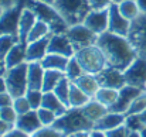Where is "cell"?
<instances>
[{
	"label": "cell",
	"mask_w": 146,
	"mask_h": 137,
	"mask_svg": "<svg viewBox=\"0 0 146 137\" xmlns=\"http://www.w3.org/2000/svg\"><path fill=\"white\" fill-rule=\"evenodd\" d=\"M97 45L104 52L108 67H113L121 71H125L138 57L128 37L118 36L111 31H105L98 36Z\"/></svg>",
	"instance_id": "1"
},
{
	"label": "cell",
	"mask_w": 146,
	"mask_h": 137,
	"mask_svg": "<svg viewBox=\"0 0 146 137\" xmlns=\"http://www.w3.org/2000/svg\"><path fill=\"white\" fill-rule=\"evenodd\" d=\"M52 127L58 130L64 137H67L80 132L94 130V123L84 115L81 107H70L62 116L57 117Z\"/></svg>",
	"instance_id": "2"
},
{
	"label": "cell",
	"mask_w": 146,
	"mask_h": 137,
	"mask_svg": "<svg viewBox=\"0 0 146 137\" xmlns=\"http://www.w3.org/2000/svg\"><path fill=\"white\" fill-rule=\"evenodd\" d=\"M24 4H26V7L33 10L37 20H41L46 24H48L52 34L67 33L70 26L61 17V14L57 11V9L52 4H47V3H43V1H38V0H24Z\"/></svg>",
	"instance_id": "3"
},
{
	"label": "cell",
	"mask_w": 146,
	"mask_h": 137,
	"mask_svg": "<svg viewBox=\"0 0 146 137\" xmlns=\"http://www.w3.org/2000/svg\"><path fill=\"white\" fill-rule=\"evenodd\" d=\"M52 6L68 26L84 23L85 17L92 10L90 0H55Z\"/></svg>",
	"instance_id": "4"
},
{
	"label": "cell",
	"mask_w": 146,
	"mask_h": 137,
	"mask_svg": "<svg viewBox=\"0 0 146 137\" xmlns=\"http://www.w3.org/2000/svg\"><path fill=\"white\" fill-rule=\"evenodd\" d=\"M74 57L77 58V61L80 62V65L82 67L85 74L98 75L101 71H104L108 67L105 55L97 44L75 51Z\"/></svg>",
	"instance_id": "5"
},
{
	"label": "cell",
	"mask_w": 146,
	"mask_h": 137,
	"mask_svg": "<svg viewBox=\"0 0 146 137\" xmlns=\"http://www.w3.org/2000/svg\"><path fill=\"white\" fill-rule=\"evenodd\" d=\"M27 71H29V62H24L21 65H17L14 68H9L4 74L7 92L13 97L24 96L29 86H27Z\"/></svg>",
	"instance_id": "6"
},
{
	"label": "cell",
	"mask_w": 146,
	"mask_h": 137,
	"mask_svg": "<svg viewBox=\"0 0 146 137\" xmlns=\"http://www.w3.org/2000/svg\"><path fill=\"white\" fill-rule=\"evenodd\" d=\"M24 0H19V3L10 9H6L0 17V36H16L19 37V23L21 17V11L24 9Z\"/></svg>",
	"instance_id": "7"
},
{
	"label": "cell",
	"mask_w": 146,
	"mask_h": 137,
	"mask_svg": "<svg viewBox=\"0 0 146 137\" xmlns=\"http://www.w3.org/2000/svg\"><path fill=\"white\" fill-rule=\"evenodd\" d=\"M128 40L135 48L138 57L146 58V13H141L131 23Z\"/></svg>",
	"instance_id": "8"
},
{
	"label": "cell",
	"mask_w": 146,
	"mask_h": 137,
	"mask_svg": "<svg viewBox=\"0 0 146 137\" xmlns=\"http://www.w3.org/2000/svg\"><path fill=\"white\" fill-rule=\"evenodd\" d=\"M65 34L70 38L71 44L74 45L75 51L87 48V47L95 45L98 41V34H95L92 30H90L84 23L75 24V26H70Z\"/></svg>",
	"instance_id": "9"
},
{
	"label": "cell",
	"mask_w": 146,
	"mask_h": 137,
	"mask_svg": "<svg viewBox=\"0 0 146 137\" xmlns=\"http://www.w3.org/2000/svg\"><path fill=\"white\" fill-rule=\"evenodd\" d=\"M126 85L146 89V58L136 57L133 62L123 71Z\"/></svg>",
	"instance_id": "10"
},
{
	"label": "cell",
	"mask_w": 146,
	"mask_h": 137,
	"mask_svg": "<svg viewBox=\"0 0 146 137\" xmlns=\"http://www.w3.org/2000/svg\"><path fill=\"white\" fill-rule=\"evenodd\" d=\"M95 76L99 84V88H109V89L119 91L126 85L123 71L113 68V67H106L104 71H101Z\"/></svg>",
	"instance_id": "11"
},
{
	"label": "cell",
	"mask_w": 146,
	"mask_h": 137,
	"mask_svg": "<svg viewBox=\"0 0 146 137\" xmlns=\"http://www.w3.org/2000/svg\"><path fill=\"white\" fill-rule=\"evenodd\" d=\"M143 91H145V89H141V88H136V86H131V85H125L122 89H119L118 99H116V102L109 107V112L126 115V112H128V109L131 107L132 102Z\"/></svg>",
	"instance_id": "12"
},
{
	"label": "cell",
	"mask_w": 146,
	"mask_h": 137,
	"mask_svg": "<svg viewBox=\"0 0 146 137\" xmlns=\"http://www.w3.org/2000/svg\"><path fill=\"white\" fill-rule=\"evenodd\" d=\"M108 11H109V24H108V31L113 33V34H118V36H123V37H128L129 34V30H131V23L128 18H125L121 11H119V7H118V3H112L109 7H108Z\"/></svg>",
	"instance_id": "13"
},
{
	"label": "cell",
	"mask_w": 146,
	"mask_h": 137,
	"mask_svg": "<svg viewBox=\"0 0 146 137\" xmlns=\"http://www.w3.org/2000/svg\"><path fill=\"white\" fill-rule=\"evenodd\" d=\"M84 24L98 36L108 31V24H109L108 9H92L85 17Z\"/></svg>",
	"instance_id": "14"
},
{
	"label": "cell",
	"mask_w": 146,
	"mask_h": 137,
	"mask_svg": "<svg viewBox=\"0 0 146 137\" xmlns=\"http://www.w3.org/2000/svg\"><path fill=\"white\" fill-rule=\"evenodd\" d=\"M48 54H58V55H64L67 58H72L75 55V48L71 44V41L65 33L51 34L48 43Z\"/></svg>",
	"instance_id": "15"
},
{
	"label": "cell",
	"mask_w": 146,
	"mask_h": 137,
	"mask_svg": "<svg viewBox=\"0 0 146 137\" xmlns=\"http://www.w3.org/2000/svg\"><path fill=\"white\" fill-rule=\"evenodd\" d=\"M14 127L21 130L23 133H26L29 136H33L36 132H38L44 126L41 124V122L38 119L37 110H30V112H27L24 115H19Z\"/></svg>",
	"instance_id": "16"
},
{
	"label": "cell",
	"mask_w": 146,
	"mask_h": 137,
	"mask_svg": "<svg viewBox=\"0 0 146 137\" xmlns=\"http://www.w3.org/2000/svg\"><path fill=\"white\" fill-rule=\"evenodd\" d=\"M44 72L41 62H29V71H27V86L29 91H43V81H44Z\"/></svg>",
	"instance_id": "17"
},
{
	"label": "cell",
	"mask_w": 146,
	"mask_h": 137,
	"mask_svg": "<svg viewBox=\"0 0 146 137\" xmlns=\"http://www.w3.org/2000/svg\"><path fill=\"white\" fill-rule=\"evenodd\" d=\"M50 37H51V34L48 37H44L41 40L27 44V62H40L48 54Z\"/></svg>",
	"instance_id": "18"
},
{
	"label": "cell",
	"mask_w": 146,
	"mask_h": 137,
	"mask_svg": "<svg viewBox=\"0 0 146 137\" xmlns=\"http://www.w3.org/2000/svg\"><path fill=\"white\" fill-rule=\"evenodd\" d=\"M125 117L126 115L123 113H115V112H108L102 119H99L97 123H94V130H99V132H109L113 130L119 126H122L125 123Z\"/></svg>",
	"instance_id": "19"
},
{
	"label": "cell",
	"mask_w": 146,
	"mask_h": 137,
	"mask_svg": "<svg viewBox=\"0 0 146 137\" xmlns=\"http://www.w3.org/2000/svg\"><path fill=\"white\" fill-rule=\"evenodd\" d=\"M36 21H37V17L33 13V10H30L29 7L24 6V9L21 11L20 23H19V40L21 43H26L27 44V37H29L31 28L34 27Z\"/></svg>",
	"instance_id": "20"
},
{
	"label": "cell",
	"mask_w": 146,
	"mask_h": 137,
	"mask_svg": "<svg viewBox=\"0 0 146 137\" xmlns=\"http://www.w3.org/2000/svg\"><path fill=\"white\" fill-rule=\"evenodd\" d=\"M24 62H27V44L19 41L6 55L4 64L9 69V68H14L17 65H21Z\"/></svg>",
	"instance_id": "21"
},
{
	"label": "cell",
	"mask_w": 146,
	"mask_h": 137,
	"mask_svg": "<svg viewBox=\"0 0 146 137\" xmlns=\"http://www.w3.org/2000/svg\"><path fill=\"white\" fill-rule=\"evenodd\" d=\"M81 109H82L84 115H85L92 123H97L99 119H102V117L109 112V109H108L106 106H104L102 103H99L94 97H92L85 106H82Z\"/></svg>",
	"instance_id": "22"
},
{
	"label": "cell",
	"mask_w": 146,
	"mask_h": 137,
	"mask_svg": "<svg viewBox=\"0 0 146 137\" xmlns=\"http://www.w3.org/2000/svg\"><path fill=\"white\" fill-rule=\"evenodd\" d=\"M41 107H46V109H48L51 112H54L57 116H62V115L70 109V107H67V106L60 100V97H58L54 92H44Z\"/></svg>",
	"instance_id": "23"
},
{
	"label": "cell",
	"mask_w": 146,
	"mask_h": 137,
	"mask_svg": "<svg viewBox=\"0 0 146 137\" xmlns=\"http://www.w3.org/2000/svg\"><path fill=\"white\" fill-rule=\"evenodd\" d=\"M74 84L84 93H87L90 97H94L95 93L98 92V89H99V84L97 81V76L91 75V74H82L78 79L74 81Z\"/></svg>",
	"instance_id": "24"
},
{
	"label": "cell",
	"mask_w": 146,
	"mask_h": 137,
	"mask_svg": "<svg viewBox=\"0 0 146 137\" xmlns=\"http://www.w3.org/2000/svg\"><path fill=\"white\" fill-rule=\"evenodd\" d=\"M70 58L64 57V55H58V54H47L40 62L43 65L44 69H55V71H61L65 72L67 65H68Z\"/></svg>",
	"instance_id": "25"
},
{
	"label": "cell",
	"mask_w": 146,
	"mask_h": 137,
	"mask_svg": "<svg viewBox=\"0 0 146 137\" xmlns=\"http://www.w3.org/2000/svg\"><path fill=\"white\" fill-rule=\"evenodd\" d=\"M92 97H90L87 93L81 91L74 82H71L70 86V99H68V105L70 107H82L85 106Z\"/></svg>",
	"instance_id": "26"
},
{
	"label": "cell",
	"mask_w": 146,
	"mask_h": 137,
	"mask_svg": "<svg viewBox=\"0 0 146 137\" xmlns=\"http://www.w3.org/2000/svg\"><path fill=\"white\" fill-rule=\"evenodd\" d=\"M65 76L64 72L55 71V69H46L44 72V81H43V92H52L58 82Z\"/></svg>",
	"instance_id": "27"
},
{
	"label": "cell",
	"mask_w": 146,
	"mask_h": 137,
	"mask_svg": "<svg viewBox=\"0 0 146 137\" xmlns=\"http://www.w3.org/2000/svg\"><path fill=\"white\" fill-rule=\"evenodd\" d=\"M118 7H119L121 14L125 18H128L129 21H133L141 14V10L136 4V0H123V1L118 3Z\"/></svg>",
	"instance_id": "28"
},
{
	"label": "cell",
	"mask_w": 146,
	"mask_h": 137,
	"mask_svg": "<svg viewBox=\"0 0 146 137\" xmlns=\"http://www.w3.org/2000/svg\"><path fill=\"white\" fill-rule=\"evenodd\" d=\"M118 93L119 91H116V89H109V88H99L98 92L95 93V96H94V99L98 100L99 103H102L104 106H106L108 109L116 102V99H118Z\"/></svg>",
	"instance_id": "29"
},
{
	"label": "cell",
	"mask_w": 146,
	"mask_h": 137,
	"mask_svg": "<svg viewBox=\"0 0 146 137\" xmlns=\"http://www.w3.org/2000/svg\"><path fill=\"white\" fill-rule=\"evenodd\" d=\"M50 34H52V33L50 30L48 24H46L41 20H37L36 24H34V27L31 28L29 37H27V44L29 43H33V41H37V40H41L44 37H48Z\"/></svg>",
	"instance_id": "30"
},
{
	"label": "cell",
	"mask_w": 146,
	"mask_h": 137,
	"mask_svg": "<svg viewBox=\"0 0 146 137\" xmlns=\"http://www.w3.org/2000/svg\"><path fill=\"white\" fill-rule=\"evenodd\" d=\"M70 86H71V81L67 78V76H64L60 82H58V85L55 86V89H54V93L60 97V100L67 106V107H70V105H68V99H70Z\"/></svg>",
	"instance_id": "31"
},
{
	"label": "cell",
	"mask_w": 146,
	"mask_h": 137,
	"mask_svg": "<svg viewBox=\"0 0 146 137\" xmlns=\"http://www.w3.org/2000/svg\"><path fill=\"white\" fill-rule=\"evenodd\" d=\"M65 76L71 81V82H74L75 79H78L82 74H85L84 72V69H82V67L80 65V62L77 61V58L75 57H72V58H70V61H68V65H67V69H65Z\"/></svg>",
	"instance_id": "32"
},
{
	"label": "cell",
	"mask_w": 146,
	"mask_h": 137,
	"mask_svg": "<svg viewBox=\"0 0 146 137\" xmlns=\"http://www.w3.org/2000/svg\"><path fill=\"white\" fill-rule=\"evenodd\" d=\"M20 40L16 36H0V59H4L9 51Z\"/></svg>",
	"instance_id": "33"
},
{
	"label": "cell",
	"mask_w": 146,
	"mask_h": 137,
	"mask_svg": "<svg viewBox=\"0 0 146 137\" xmlns=\"http://www.w3.org/2000/svg\"><path fill=\"white\" fill-rule=\"evenodd\" d=\"M123 124H125V127L129 132H142L143 127H145V123L142 122V117L138 113H135V115H126Z\"/></svg>",
	"instance_id": "34"
},
{
	"label": "cell",
	"mask_w": 146,
	"mask_h": 137,
	"mask_svg": "<svg viewBox=\"0 0 146 137\" xmlns=\"http://www.w3.org/2000/svg\"><path fill=\"white\" fill-rule=\"evenodd\" d=\"M145 109H146V89L132 102V105H131V107L128 109L126 115H135V113L139 115V113H142Z\"/></svg>",
	"instance_id": "35"
},
{
	"label": "cell",
	"mask_w": 146,
	"mask_h": 137,
	"mask_svg": "<svg viewBox=\"0 0 146 137\" xmlns=\"http://www.w3.org/2000/svg\"><path fill=\"white\" fill-rule=\"evenodd\" d=\"M37 115H38V119H40V122H41V124H43L44 127L52 126V124L55 123L57 117H58L54 112H51V110L46 109V107H40V109H37Z\"/></svg>",
	"instance_id": "36"
},
{
	"label": "cell",
	"mask_w": 146,
	"mask_h": 137,
	"mask_svg": "<svg viewBox=\"0 0 146 137\" xmlns=\"http://www.w3.org/2000/svg\"><path fill=\"white\" fill-rule=\"evenodd\" d=\"M43 95L44 92L43 91H27L26 93V97L31 106L33 110H37L41 107V103H43Z\"/></svg>",
	"instance_id": "37"
},
{
	"label": "cell",
	"mask_w": 146,
	"mask_h": 137,
	"mask_svg": "<svg viewBox=\"0 0 146 137\" xmlns=\"http://www.w3.org/2000/svg\"><path fill=\"white\" fill-rule=\"evenodd\" d=\"M13 107L17 112V115H24V113L33 110L31 106H30V103H29V100H27V97H26V95L24 96H20V97H14Z\"/></svg>",
	"instance_id": "38"
},
{
	"label": "cell",
	"mask_w": 146,
	"mask_h": 137,
	"mask_svg": "<svg viewBox=\"0 0 146 137\" xmlns=\"http://www.w3.org/2000/svg\"><path fill=\"white\" fill-rule=\"evenodd\" d=\"M17 117H19V115L14 110L13 106H6V107H1L0 109V119L1 120H4L7 123H11V124H16Z\"/></svg>",
	"instance_id": "39"
},
{
	"label": "cell",
	"mask_w": 146,
	"mask_h": 137,
	"mask_svg": "<svg viewBox=\"0 0 146 137\" xmlns=\"http://www.w3.org/2000/svg\"><path fill=\"white\" fill-rule=\"evenodd\" d=\"M31 137H64L58 130H55L52 126L48 127H41L38 132H36Z\"/></svg>",
	"instance_id": "40"
},
{
	"label": "cell",
	"mask_w": 146,
	"mask_h": 137,
	"mask_svg": "<svg viewBox=\"0 0 146 137\" xmlns=\"http://www.w3.org/2000/svg\"><path fill=\"white\" fill-rule=\"evenodd\" d=\"M128 134H129V130L125 127V124H122V126H119V127L105 133L106 137H128Z\"/></svg>",
	"instance_id": "41"
},
{
	"label": "cell",
	"mask_w": 146,
	"mask_h": 137,
	"mask_svg": "<svg viewBox=\"0 0 146 137\" xmlns=\"http://www.w3.org/2000/svg\"><path fill=\"white\" fill-rule=\"evenodd\" d=\"M14 97L9 93V92H1L0 93V109L6 107V106H13Z\"/></svg>",
	"instance_id": "42"
},
{
	"label": "cell",
	"mask_w": 146,
	"mask_h": 137,
	"mask_svg": "<svg viewBox=\"0 0 146 137\" xmlns=\"http://www.w3.org/2000/svg\"><path fill=\"white\" fill-rule=\"evenodd\" d=\"M90 3L92 9H108L113 0H90Z\"/></svg>",
	"instance_id": "43"
},
{
	"label": "cell",
	"mask_w": 146,
	"mask_h": 137,
	"mask_svg": "<svg viewBox=\"0 0 146 137\" xmlns=\"http://www.w3.org/2000/svg\"><path fill=\"white\" fill-rule=\"evenodd\" d=\"M13 129H14V124L7 123V122H4V120H1V119H0V137L6 136V134H7V133H10Z\"/></svg>",
	"instance_id": "44"
},
{
	"label": "cell",
	"mask_w": 146,
	"mask_h": 137,
	"mask_svg": "<svg viewBox=\"0 0 146 137\" xmlns=\"http://www.w3.org/2000/svg\"><path fill=\"white\" fill-rule=\"evenodd\" d=\"M3 137H31V136H29V134H26V133H23L21 130H19V129H13L10 133H7L6 136H3Z\"/></svg>",
	"instance_id": "45"
},
{
	"label": "cell",
	"mask_w": 146,
	"mask_h": 137,
	"mask_svg": "<svg viewBox=\"0 0 146 137\" xmlns=\"http://www.w3.org/2000/svg\"><path fill=\"white\" fill-rule=\"evenodd\" d=\"M19 3V0H0V6L6 10V9H10L13 6H16Z\"/></svg>",
	"instance_id": "46"
},
{
	"label": "cell",
	"mask_w": 146,
	"mask_h": 137,
	"mask_svg": "<svg viewBox=\"0 0 146 137\" xmlns=\"http://www.w3.org/2000/svg\"><path fill=\"white\" fill-rule=\"evenodd\" d=\"M136 4H138L141 13H146V0H136Z\"/></svg>",
	"instance_id": "47"
},
{
	"label": "cell",
	"mask_w": 146,
	"mask_h": 137,
	"mask_svg": "<svg viewBox=\"0 0 146 137\" xmlns=\"http://www.w3.org/2000/svg\"><path fill=\"white\" fill-rule=\"evenodd\" d=\"M1 92H7V85H6L4 76H0V93Z\"/></svg>",
	"instance_id": "48"
},
{
	"label": "cell",
	"mask_w": 146,
	"mask_h": 137,
	"mask_svg": "<svg viewBox=\"0 0 146 137\" xmlns=\"http://www.w3.org/2000/svg\"><path fill=\"white\" fill-rule=\"evenodd\" d=\"M6 71H7V67L4 64V59H0V76H4Z\"/></svg>",
	"instance_id": "49"
},
{
	"label": "cell",
	"mask_w": 146,
	"mask_h": 137,
	"mask_svg": "<svg viewBox=\"0 0 146 137\" xmlns=\"http://www.w3.org/2000/svg\"><path fill=\"white\" fill-rule=\"evenodd\" d=\"M70 137H91V132H80V133L71 134Z\"/></svg>",
	"instance_id": "50"
},
{
	"label": "cell",
	"mask_w": 146,
	"mask_h": 137,
	"mask_svg": "<svg viewBox=\"0 0 146 137\" xmlns=\"http://www.w3.org/2000/svg\"><path fill=\"white\" fill-rule=\"evenodd\" d=\"M91 137H106L104 132H99V130H91Z\"/></svg>",
	"instance_id": "51"
},
{
	"label": "cell",
	"mask_w": 146,
	"mask_h": 137,
	"mask_svg": "<svg viewBox=\"0 0 146 137\" xmlns=\"http://www.w3.org/2000/svg\"><path fill=\"white\" fill-rule=\"evenodd\" d=\"M128 137H142V134H141V132H129Z\"/></svg>",
	"instance_id": "52"
},
{
	"label": "cell",
	"mask_w": 146,
	"mask_h": 137,
	"mask_svg": "<svg viewBox=\"0 0 146 137\" xmlns=\"http://www.w3.org/2000/svg\"><path fill=\"white\" fill-rule=\"evenodd\" d=\"M139 115H141V117H142V122L145 123V126H146V109L143 110V112H142V113H139Z\"/></svg>",
	"instance_id": "53"
},
{
	"label": "cell",
	"mask_w": 146,
	"mask_h": 137,
	"mask_svg": "<svg viewBox=\"0 0 146 137\" xmlns=\"http://www.w3.org/2000/svg\"><path fill=\"white\" fill-rule=\"evenodd\" d=\"M38 1H43V3H47V4H54L55 0H38Z\"/></svg>",
	"instance_id": "54"
},
{
	"label": "cell",
	"mask_w": 146,
	"mask_h": 137,
	"mask_svg": "<svg viewBox=\"0 0 146 137\" xmlns=\"http://www.w3.org/2000/svg\"><path fill=\"white\" fill-rule=\"evenodd\" d=\"M141 134H142V137H146V126L143 127V130L141 132Z\"/></svg>",
	"instance_id": "55"
},
{
	"label": "cell",
	"mask_w": 146,
	"mask_h": 137,
	"mask_svg": "<svg viewBox=\"0 0 146 137\" xmlns=\"http://www.w3.org/2000/svg\"><path fill=\"white\" fill-rule=\"evenodd\" d=\"M3 11H4V9H3V7L0 6V17H1V14H3Z\"/></svg>",
	"instance_id": "56"
},
{
	"label": "cell",
	"mask_w": 146,
	"mask_h": 137,
	"mask_svg": "<svg viewBox=\"0 0 146 137\" xmlns=\"http://www.w3.org/2000/svg\"><path fill=\"white\" fill-rule=\"evenodd\" d=\"M121 1H123V0H113V3H121Z\"/></svg>",
	"instance_id": "57"
},
{
	"label": "cell",
	"mask_w": 146,
	"mask_h": 137,
	"mask_svg": "<svg viewBox=\"0 0 146 137\" xmlns=\"http://www.w3.org/2000/svg\"><path fill=\"white\" fill-rule=\"evenodd\" d=\"M67 137H70V136H67Z\"/></svg>",
	"instance_id": "58"
}]
</instances>
